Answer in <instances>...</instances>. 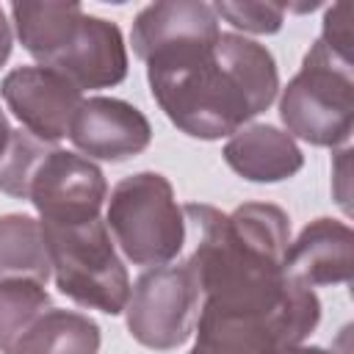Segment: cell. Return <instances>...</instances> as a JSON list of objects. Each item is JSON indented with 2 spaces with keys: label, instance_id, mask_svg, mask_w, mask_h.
<instances>
[{
  "label": "cell",
  "instance_id": "1",
  "mask_svg": "<svg viewBox=\"0 0 354 354\" xmlns=\"http://www.w3.org/2000/svg\"><path fill=\"white\" fill-rule=\"evenodd\" d=\"M147 80L171 124L202 141L238 133L279 91L274 55L241 33H218L205 50L147 64Z\"/></svg>",
  "mask_w": 354,
  "mask_h": 354
},
{
  "label": "cell",
  "instance_id": "2",
  "mask_svg": "<svg viewBox=\"0 0 354 354\" xmlns=\"http://www.w3.org/2000/svg\"><path fill=\"white\" fill-rule=\"evenodd\" d=\"M14 28L39 66L72 86L105 88L127 75V50L116 22L91 17L77 3H14Z\"/></svg>",
  "mask_w": 354,
  "mask_h": 354
},
{
  "label": "cell",
  "instance_id": "3",
  "mask_svg": "<svg viewBox=\"0 0 354 354\" xmlns=\"http://www.w3.org/2000/svg\"><path fill=\"white\" fill-rule=\"evenodd\" d=\"M105 227L133 266L155 268L171 263L188 235L174 188L158 171H138L113 185Z\"/></svg>",
  "mask_w": 354,
  "mask_h": 354
},
{
  "label": "cell",
  "instance_id": "4",
  "mask_svg": "<svg viewBox=\"0 0 354 354\" xmlns=\"http://www.w3.org/2000/svg\"><path fill=\"white\" fill-rule=\"evenodd\" d=\"M279 119L288 136L315 147L348 141L354 124L351 58L337 55L321 39L307 50L301 69L282 88Z\"/></svg>",
  "mask_w": 354,
  "mask_h": 354
},
{
  "label": "cell",
  "instance_id": "5",
  "mask_svg": "<svg viewBox=\"0 0 354 354\" xmlns=\"http://www.w3.org/2000/svg\"><path fill=\"white\" fill-rule=\"evenodd\" d=\"M50 268L58 290L80 307L119 315L130 299V277L113 249L105 221L44 227Z\"/></svg>",
  "mask_w": 354,
  "mask_h": 354
},
{
  "label": "cell",
  "instance_id": "6",
  "mask_svg": "<svg viewBox=\"0 0 354 354\" xmlns=\"http://www.w3.org/2000/svg\"><path fill=\"white\" fill-rule=\"evenodd\" d=\"M202 310V288L194 266H158L144 271L130 288L127 329L130 335L155 351L183 346L196 329Z\"/></svg>",
  "mask_w": 354,
  "mask_h": 354
},
{
  "label": "cell",
  "instance_id": "7",
  "mask_svg": "<svg viewBox=\"0 0 354 354\" xmlns=\"http://www.w3.org/2000/svg\"><path fill=\"white\" fill-rule=\"evenodd\" d=\"M28 199L44 227H75L100 218L108 183L97 163L77 152L53 149L30 180Z\"/></svg>",
  "mask_w": 354,
  "mask_h": 354
},
{
  "label": "cell",
  "instance_id": "8",
  "mask_svg": "<svg viewBox=\"0 0 354 354\" xmlns=\"http://www.w3.org/2000/svg\"><path fill=\"white\" fill-rule=\"evenodd\" d=\"M218 33L213 6L199 0H163L138 11L133 19L130 44L144 64H155L205 50L218 39Z\"/></svg>",
  "mask_w": 354,
  "mask_h": 354
},
{
  "label": "cell",
  "instance_id": "9",
  "mask_svg": "<svg viewBox=\"0 0 354 354\" xmlns=\"http://www.w3.org/2000/svg\"><path fill=\"white\" fill-rule=\"evenodd\" d=\"M0 94L22 127L47 144L69 136V124L83 102L77 86L44 66L11 69L0 83Z\"/></svg>",
  "mask_w": 354,
  "mask_h": 354
},
{
  "label": "cell",
  "instance_id": "10",
  "mask_svg": "<svg viewBox=\"0 0 354 354\" xmlns=\"http://www.w3.org/2000/svg\"><path fill=\"white\" fill-rule=\"evenodd\" d=\"M72 144L97 160H127L149 147L152 127L147 116L116 97H88L80 102L72 124H69Z\"/></svg>",
  "mask_w": 354,
  "mask_h": 354
},
{
  "label": "cell",
  "instance_id": "11",
  "mask_svg": "<svg viewBox=\"0 0 354 354\" xmlns=\"http://www.w3.org/2000/svg\"><path fill=\"white\" fill-rule=\"evenodd\" d=\"M354 271V235L335 218L310 221L285 252V274L304 288L348 282Z\"/></svg>",
  "mask_w": 354,
  "mask_h": 354
},
{
  "label": "cell",
  "instance_id": "12",
  "mask_svg": "<svg viewBox=\"0 0 354 354\" xmlns=\"http://www.w3.org/2000/svg\"><path fill=\"white\" fill-rule=\"evenodd\" d=\"M227 166L252 183H279L293 177L304 158L296 141L274 124H249L224 144Z\"/></svg>",
  "mask_w": 354,
  "mask_h": 354
},
{
  "label": "cell",
  "instance_id": "13",
  "mask_svg": "<svg viewBox=\"0 0 354 354\" xmlns=\"http://www.w3.org/2000/svg\"><path fill=\"white\" fill-rule=\"evenodd\" d=\"M100 326L75 310L47 307L14 340L8 354H97Z\"/></svg>",
  "mask_w": 354,
  "mask_h": 354
},
{
  "label": "cell",
  "instance_id": "14",
  "mask_svg": "<svg viewBox=\"0 0 354 354\" xmlns=\"http://www.w3.org/2000/svg\"><path fill=\"white\" fill-rule=\"evenodd\" d=\"M50 274L53 268L41 221L22 213L0 216V285L14 279L44 285Z\"/></svg>",
  "mask_w": 354,
  "mask_h": 354
},
{
  "label": "cell",
  "instance_id": "15",
  "mask_svg": "<svg viewBox=\"0 0 354 354\" xmlns=\"http://www.w3.org/2000/svg\"><path fill=\"white\" fill-rule=\"evenodd\" d=\"M44 285L30 279H14L0 285V354H8L14 340L30 326V321L50 307Z\"/></svg>",
  "mask_w": 354,
  "mask_h": 354
},
{
  "label": "cell",
  "instance_id": "16",
  "mask_svg": "<svg viewBox=\"0 0 354 354\" xmlns=\"http://www.w3.org/2000/svg\"><path fill=\"white\" fill-rule=\"evenodd\" d=\"M55 147L36 138L28 130H11L8 147L0 158V191L8 196L28 199L30 180L39 169V163L53 152Z\"/></svg>",
  "mask_w": 354,
  "mask_h": 354
},
{
  "label": "cell",
  "instance_id": "17",
  "mask_svg": "<svg viewBox=\"0 0 354 354\" xmlns=\"http://www.w3.org/2000/svg\"><path fill=\"white\" fill-rule=\"evenodd\" d=\"M216 17L227 19L243 33H277L285 19V6L279 3H232L218 0L213 6Z\"/></svg>",
  "mask_w": 354,
  "mask_h": 354
},
{
  "label": "cell",
  "instance_id": "18",
  "mask_svg": "<svg viewBox=\"0 0 354 354\" xmlns=\"http://www.w3.org/2000/svg\"><path fill=\"white\" fill-rule=\"evenodd\" d=\"M351 17H354V6L351 3H335L326 17H324V33L321 41L326 47H332L337 55L351 58V41H354V28H351Z\"/></svg>",
  "mask_w": 354,
  "mask_h": 354
},
{
  "label": "cell",
  "instance_id": "19",
  "mask_svg": "<svg viewBox=\"0 0 354 354\" xmlns=\"http://www.w3.org/2000/svg\"><path fill=\"white\" fill-rule=\"evenodd\" d=\"M11 44H14V36H11V22L6 19V11L0 8V66L8 61V55H11Z\"/></svg>",
  "mask_w": 354,
  "mask_h": 354
},
{
  "label": "cell",
  "instance_id": "20",
  "mask_svg": "<svg viewBox=\"0 0 354 354\" xmlns=\"http://www.w3.org/2000/svg\"><path fill=\"white\" fill-rule=\"evenodd\" d=\"M8 138H11V127H8V119H6V113L0 111V158H3L6 147H8Z\"/></svg>",
  "mask_w": 354,
  "mask_h": 354
},
{
  "label": "cell",
  "instance_id": "21",
  "mask_svg": "<svg viewBox=\"0 0 354 354\" xmlns=\"http://www.w3.org/2000/svg\"><path fill=\"white\" fill-rule=\"evenodd\" d=\"M282 354H329V351H324L318 346H293V348H288Z\"/></svg>",
  "mask_w": 354,
  "mask_h": 354
},
{
  "label": "cell",
  "instance_id": "22",
  "mask_svg": "<svg viewBox=\"0 0 354 354\" xmlns=\"http://www.w3.org/2000/svg\"><path fill=\"white\" fill-rule=\"evenodd\" d=\"M191 354H205V351H199V348H196V346H194V348H191Z\"/></svg>",
  "mask_w": 354,
  "mask_h": 354
}]
</instances>
